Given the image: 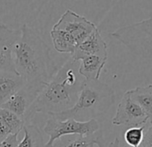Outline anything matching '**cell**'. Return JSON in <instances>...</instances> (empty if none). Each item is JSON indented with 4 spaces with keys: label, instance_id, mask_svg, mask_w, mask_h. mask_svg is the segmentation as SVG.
Segmentation results:
<instances>
[{
    "label": "cell",
    "instance_id": "6da1fadb",
    "mask_svg": "<svg viewBox=\"0 0 152 147\" xmlns=\"http://www.w3.org/2000/svg\"><path fill=\"white\" fill-rule=\"evenodd\" d=\"M80 61L71 57L48 82L23 118L31 123L36 113L51 115L71 109L78 100L85 80L79 73Z\"/></svg>",
    "mask_w": 152,
    "mask_h": 147
},
{
    "label": "cell",
    "instance_id": "7a4b0ae2",
    "mask_svg": "<svg viewBox=\"0 0 152 147\" xmlns=\"http://www.w3.org/2000/svg\"><path fill=\"white\" fill-rule=\"evenodd\" d=\"M13 60L15 71L28 84H46L57 72L49 46L36 29L26 24L14 47Z\"/></svg>",
    "mask_w": 152,
    "mask_h": 147
},
{
    "label": "cell",
    "instance_id": "3957f363",
    "mask_svg": "<svg viewBox=\"0 0 152 147\" xmlns=\"http://www.w3.org/2000/svg\"><path fill=\"white\" fill-rule=\"evenodd\" d=\"M114 89L99 80H84L76 103L69 110L54 113L50 117L61 120L74 118L85 122L104 114L115 103Z\"/></svg>",
    "mask_w": 152,
    "mask_h": 147
},
{
    "label": "cell",
    "instance_id": "277c9868",
    "mask_svg": "<svg viewBox=\"0 0 152 147\" xmlns=\"http://www.w3.org/2000/svg\"><path fill=\"white\" fill-rule=\"evenodd\" d=\"M110 35L124 45L133 55L152 65V16L121 27Z\"/></svg>",
    "mask_w": 152,
    "mask_h": 147
},
{
    "label": "cell",
    "instance_id": "5b68a950",
    "mask_svg": "<svg viewBox=\"0 0 152 147\" xmlns=\"http://www.w3.org/2000/svg\"><path fill=\"white\" fill-rule=\"evenodd\" d=\"M44 132L49 136L48 141L44 147H55L54 143L56 140L61 139L65 135H87L93 134L100 129L99 123L96 118L89 121L82 122L74 118H67L64 120L50 117L44 126Z\"/></svg>",
    "mask_w": 152,
    "mask_h": 147
},
{
    "label": "cell",
    "instance_id": "8992f818",
    "mask_svg": "<svg viewBox=\"0 0 152 147\" xmlns=\"http://www.w3.org/2000/svg\"><path fill=\"white\" fill-rule=\"evenodd\" d=\"M149 121L143 109L131 97L129 91L125 92L117 106L112 124L115 126H125L128 127L140 126Z\"/></svg>",
    "mask_w": 152,
    "mask_h": 147
},
{
    "label": "cell",
    "instance_id": "52a82bcc",
    "mask_svg": "<svg viewBox=\"0 0 152 147\" xmlns=\"http://www.w3.org/2000/svg\"><path fill=\"white\" fill-rule=\"evenodd\" d=\"M53 27L69 32L74 38L77 45L87 39L97 29L94 23L70 9L61 15Z\"/></svg>",
    "mask_w": 152,
    "mask_h": 147
},
{
    "label": "cell",
    "instance_id": "ba28073f",
    "mask_svg": "<svg viewBox=\"0 0 152 147\" xmlns=\"http://www.w3.org/2000/svg\"><path fill=\"white\" fill-rule=\"evenodd\" d=\"M46 84L26 83L0 108L7 109L17 114L23 119L24 116L34 103V101H36L37 97L39 96Z\"/></svg>",
    "mask_w": 152,
    "mask_h": 147
},
{
    "label": "cell",
    "instance_id": "9c48e42d",
    "mask_svg": "<svg viewBox=\"0 0 152 147\" xmlns=\"http://www.w3.org/2000/svg\"><path fill=\"white\" fill-rule=\"evenodd\" d=\"M20 35L21 29L14 30L4 24H0V70L15 71L13 50Z\"/></svg>",
    "mask_w": 152,
    "mask_h": 147
},
{
    "label": "cell",
    "instance_id": "30bf717a",
    "mask_svg": "<svg viewBox=\"0 0 152 147\" xmlns=\"http://www.w3.org/2000/svg\"><path fill=\"white\" fill-rule=\"evenodd\" d=\"M107 44L97 28L87 39L77 45L72 57L76 61H80L83 57L90 55H97L107 58Z\"/></svg>",
    "mask_w": 152,
    "mask_h": 147
},
{
    "label": "cell",
    "instance_id": "8fae6325",
    "mask_svg": "<svg viewBox=\"0 0 152 147\" xmlns=\"http://www.w3.org/2000/svg\"><path fill=\"white\" fill-rule=\"evenodd\" d=\"M25 84L17 72L0 70V107Z\"/></svg>",
    "mask_w": 152,
    "mask_h": 147
},
{
    "label": "cell",
    "instance_id": "7c38bea8",
    "mask_svg": "<svg viewBox=\"0 0 152 147\" xmlns=\"http://www.w3.org/2000/svg\"><path fill=\"white\" fill-rule=\"evenodd\" d=\"M80 61L79 73L86 80H99L107 58L97 55H90L83 57Z\"/></svg>",
    "mask_w": 152,
    "mask_h": 147
},
{
    "label": "cell",
    "instance_id": "4fadbf2b",
    "mask_svg": "<svg viewBox=\"0 0 152 147\" xmlns=\"http://www.w3.org/2000/svg\"><path fill=\"white\" fill-rule=\"evenodd\" d=\"M50 36L52 39L54 49L57 52L69 53L71 55L73 54L76 47H77V42L69 32L62 29L52 27Z\"/></svg>",
    "mask_w": 152,
    "mask_h": 147
},
{
    "label": "cell",
    "instance_id": "5bb4252c",
    "mask_svg": "<svg viewBox=\"0 0 152 147\" xmlns=\"http://www.w3.org/2000/svg\"><path fill=\"white\" fill-rule=\"evenodd\" d=\"M94 145L98 147L107 146L101 129L87 135H75V137H72V139H69L64 143H61L60 147H93Z\"/></svg>",
    "mask_w": 152,
    "mask_h": 147
},
{
    "label": "cell",
    "instance_id": "9a60e30c",
    "mask_svg": "<svg viewBox=\"0 0 152 147\" xmlns=\"http://www.w3.org/2000/svg\"><path fill=\"white\" fill-rule=\"evenodd\" d=\"M131 97L143 109L152 123V85L129 90Z\"/></svg>",
    "mask_w": 152,
    "mask_h": 147
},
{
    "label": "cell",
    "instance_id": "2e32d148",
    "mask_svg": "<svg viewBox=\"0 0 152 147\" xmlns=\"http://www.w3.org/2000/svg\"><path fill=\"white\" fill-rule=\"evenodd\" d=\"M24 135L16 147H44V140L39 128L33 124H25Z\"/></svg>",
    "mask_w": 152,
    "mask_h": 147
},
{
    "label": "cell",
    "instance_id": "e0dca14e",
    "mask_svg": "<svg viewBox=\"0 0 152 147\" xmlns=\"http://www.w3.org/2000/svg\"><path fill=\"white\" fill-rule=\"evenodd\" d=\"M146 124L140 126L129 127L124 133V140L130 147H140L144 137Z\"/></svg>",
    "mask_w": 152,
    "mask_h": 147
},
{
    "label": "cell",
    "instance_id": "ac0fdd59",
    "mask_svg": "<svg viewBox=\"0 0 152 147\" xmlns=\"http://www.w3.org/2000/svg\"><path fill=\"white\" fill-rule=\"evenodd\" d=\"M12 134H13L12 129L6 122V120L3 118V117L0 115V142L5 140L8 135Z\"/></svg>",
    "mask_w": 152,
    "mask_h": 147
},
{
    "label": "cell",
    "instance_id": "d6986e66",
    "mask_svg": "<svg viewBox=\"0 0 152 147\" xmlns=\"http://www.w3.org/2000/svg\"><path fill=\"white\" fill-rule=\"evenodd\" d=\"M18 135L12 134L8 135L5 140L0 142V147H16L18 145Z\"/></svg>",
    "mask_w": 152,
    "mask_h": 147
},
{
    "label": "cell",
    "instance_id": "ffe728a7",
    "mask_svg": "<svg viewBox=\"0 0 152 147\" xmlns=\"http://www.w3.org/2000/svg\"><path fill=\"white\" fill-rule=\"evenodd\" d=\"M140 147H152V124L150 123L148 126L146 133L144 134L143 141Z\"/></svg>",
    "mask_w": 152,
    "mask_h": 147
},
{
    "label": "cell",
    "instance_id": "44dd1931",
    "mask_svg": "<svg viewBox=\"0 0 152 147\" xmlns=\"http://www.w3.org/2000/svg\"><path fill=\"white\" fill-rule=\"evenodd\" d=\"M107 147H120V141L119 139L116 137L112 143H110Z\"/></svg>",
    "mask_w": 152,
    "mask_h": 147
},
{
    "label": "cell",
    "instance_id": "7402d4cb",
    "mask_svg": "<svg viewBox=\"0 0 152 147\" xmlns=\"http://www.w3.org/2000/svg\"><path fill=\"white\" fill-rule=\"evenodd\" d=\"M151 124H152V123H151Z\"/></svg>",
    "mask_w": 152,
    "mask_h": 147
}]
</instances>
